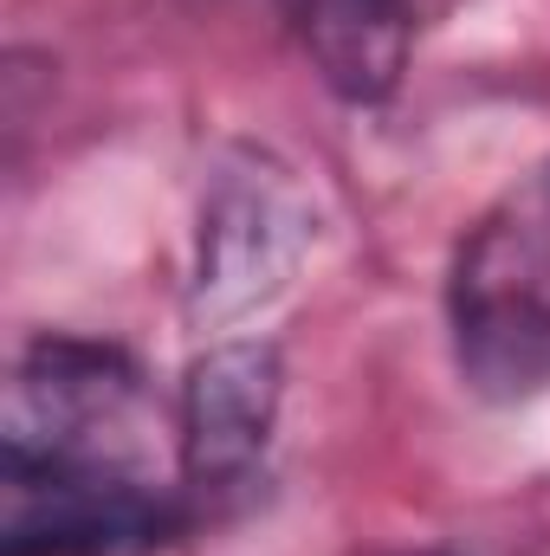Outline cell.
Returning a JSON list of instances; mask_svg holds the SVG:
<instances>
[{"mask_svg":"<svg viewBox=\"0 0 550 556\" xmlns=\"http://www.w3.org/2000/svg\"><path fill=\"white\" fill-rule=\"evenodd\" d=\"M298 52L343 104L396 98L414 46L440 33L466 0H278Z\"/></svg>","mask_w":550,"mask_h":556,"instance_id":"cell-5","label":"cell"},{"mask_svg":"<svg viewBox=\"0 0 550 556\" xmlns=\"http://www.w3.org/2000/svg\"><path fill=\"white\" fill-rule=\"evenodd\" d=\"M175 408L155 402V382L124 343L46 330L13 356L7 376V472L33 479H91V485H182Z\"/></svg>","mask_w":550,"mask_h":556,"instance_id":"cell-1","label":"cell"},{"mask_svg":"<svg viewBox=\"0 0 550 556\" xmlns=\"http://www.w3.org/2000/svg\"><path fill=\"white\" fill-rule=\"evenodd\" d=\"M311 247H317V201L304 194L298 168H285L260 142H227L208 168L195 214L188 317L227 330L266 311L311 260Z\"/></svg>","mask_w":550,"mask_h":556,"instance_id":"cell-3","label":"cell"},{"mask_svg":"<svg viewBox=\"0 0 550 556\" xmlns=\"http://www.w3.org/2000/svg\"><path fill=\"white\" fill-rule=\"evenodd\" d=\"M440 311L453 369L479 402L550 389V155L512 175L453 240Z\"/></svg>","mask_w":550,"mask_h":556,"instance_id":"cell-2","label":"cell"},{"mask_svg":"<svg viewBox=\"0 0 550 556\" xmlns=\"http://www.w3.org/2000/svg\"><path fill=\"white\" fill-rule=\"evenodd\" d=\"M421 556H440V551H421Z\"/></svg>","mask_w":550,"mask_h":556,"instance_id":"cell-6","label":"cell"},{"mask_svg":"<svg viewBox=\"0 0 550 556\" xmlns=\"http://www.w3.org/2000/svg\"><path fill=\"white\" fill-rule=\"evenodd\" d=\"M278 415L285 350L273 337H221L188 363L175 395V466L201 525H214L260 485Z\"/></svg>","mask_w":550,"mask_h":556,"instance_id":"cell-4","label":"cell"}]
</instances>
